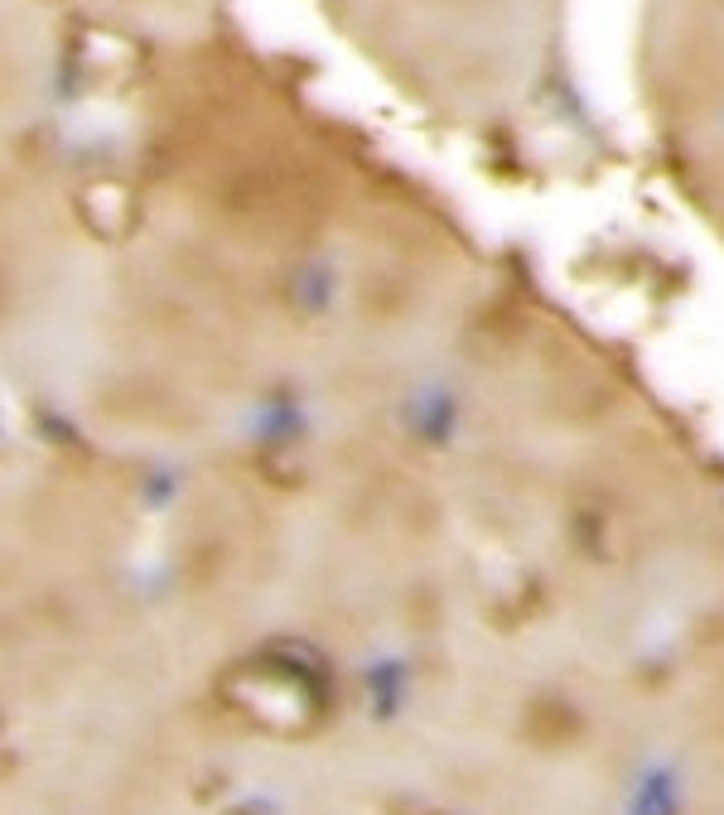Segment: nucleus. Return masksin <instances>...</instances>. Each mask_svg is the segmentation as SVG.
Instances as JSON below:
<instances>
[{
    "mask_svg": "<svg viewBox=\"0 0 724 815\" xmlns=\"http://www.w3.org/2000/svg\"><path fill=\"white\" fill-rule=\"evenodd\" d=\"M474 536L536 608L724 603V478L618 353L541 309H478L435 410Z\"/></svg>",
    "mask_w": 724,
    "mask_h": 815,
    "instance_id": "obj_1",
    "label": "nucleus"
}]
</instances>
